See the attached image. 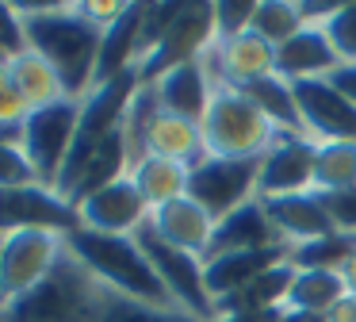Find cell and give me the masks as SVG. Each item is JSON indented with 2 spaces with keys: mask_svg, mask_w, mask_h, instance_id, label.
Returning <instances> with one entry per match:
<instances>
[{
  "mask_svg": "<svg viewBox=\"0 0 356 322\" xmlns=\"http://www.w3.org/2000/svg\"><path fill=\"white\" fill-rule=\"evenodd\" d=\"M295 104H299L302 135L310 142H356V107L330 84V77L318 81H295Z\"/></svg>",
  "mask_w": 356,
  "mask_h": 322,
  "instance_id": "cell-11",
  "label": "cell"
},
{
  "mask_svg": "<svg viewBox=\"0 0 356 322\" xmlns=\"http://www.w3.org/2000/svg\"><path fill=\"white\" fill-rule=\"evenodd\" d=\"M284 311V307H280ZM280 311H238V314H215L207 322H280Z\"/></svg>",
  "mask_w": 356,
  "mask_h": 322,
  "instance_id": "cell-38",
  "label": "cell"
},
{
  "mask_svg": "<svg viewBox=\"0 0 356 322\" xmlns=\"http://www.w3.org/2000/svg\"><path fill=\"white\" fill-rule=\"evenodd\" d=\"M341 299H345V280H341V273H325V268H295V280H291V288H287L284 307H291V311L330 314Z\"/></svg>",
  "mask_w": 356,
  "mask_h": 322,
  "instance_id": "cell-25",
  "label": "cell"
},
{
  "mask_svg": "<svg viewBox=\"0 0 356 322\" xmlns=\"http://www.w3.org/2000/svg\"><path fill=\"white\" fill-rule=\"evenodd\" d=\"M211 8H215V38L226 43V38H238L249 31L257 0H218V4H211Z\"/></svg>",
  "mask_w": 356,
  "mask_h": 322,
  "instance_id": "cell-33",
  "label": "cell"
},
{
  "mask_svg": "<svg viewBox=\"0 0 356 322\" xmlns=\"http://www.w3.org/2000/svg\"><path fill=\"white\" fill-rule=\"evenodd\" d=\"M0 245H4V238H0Z\"/></svg>",
  "mask_w": 356,
  "mask_h": 322,
  "instance_id": "cell-43",
  "label": "cell"
},
{
  "mask_svg": "<svg viewBox=\"0 0 356 322\" xmlns=\"http://www.w3.org/2000/svg\"><path fill=\"white\" fill-rule=\"evenodd\" d=\"M287 245H268V250H241V253H222V257L203 261V280H207L211 299H226L238 288L253 284L257 276H264L268 268L287 261Z\"/></svg>",
  "mask_w": 356,
  "mask_h": 322,
  "instance_id": "cell-16",
  "label": "cell"
},
{
  "mask_svg": "<svg viewBox=\"0 0 356 322\" xmlns=\"http://www.w3.org/2000/svg\"><path fill=\"white\" fill-rule=\"evenodd\" d=\"M142 20H146V4H127V12L104 31L100 61H96V84H104V81H111V77H119V73H127V69L138 66Z\"/></svg>",
  "mask_w": 356,
  "mask_h": 322,
  "instance_id": "cell-22",
  "label": "cell"
},
{
  "mask_svg": "<svg viewBox=\"0 0 356 322\" xmlns=\"http://www.w3.org/2000/svg\"><path fill=\"white\" fill-rule=\"evenodd\" d=\"M24 46L27 43H24V27H19L16 4H0V50L8 54V58H16Z\"/></svg>",
  "mask_w": 356,
  "mask_h": 322,
  "instance_id": "cell-36",
  "label": "cell"
},
{
  "mask_svg": "<svg viewBox=\"0 0 356 322\" xmlns=\"http://www.w3.org/2000/svg\"><path fill=\"white\" fill-rule=\"evenodd\" d=\"M264 211H268L272 227H276L280 242L287 250L302 242H314V238H325V234H337L322 199H318V192H295V196L264 199Z\"/></svg>",
  "mask_w": 356,
  "mask_h": 322,
  "instance_id": "cell-17",
  "label": "cell"
},
{
  "mask_svg": "<svg viewBox=\"0 0 356 322\" xmlns=\"http://www.w3.org/2000/svg\"><path fill=\"white\" fill-rule=\"evenodd\" d=\"M149 227H154L157 238H165L169 245H177L184 253H195V257H207L211 238H215V219L192 196L172 199V204L149 211Z\"/></svg>",
  "mask_w": 356,
  "mask_h": 322,
  "instance_id": "cell-19",
  "label": "cell"
},
{
  "mask_svg": "<svg viewBox=\"0 0 356 322\" xmlns=\"http://www.w3.org/2000/svg\"><path fill=\"white\" fill-rule=\"evenodd\" d=\"M27 50L42 54L58 69L65 92L85 100L96 84L104 27H96L81 4H16Z\"/></svg>",
  "mask_w": 356,
  "mask_h": 322,
  "instance_id": "cell-1",
  "label": "cell"
},
{
  "mask_svg": "<svg viewBox=\"0 0 356 322\" xmlns=\"http://www.w3.org/2000/svg\"><path fill=\"white\" fill-rule=\"evenodd\" d=\"M154 153V158H169L180 161V165L192 169L195 161H203V130L200 123L180 119V115H169L157 107L154 115L146 119V135H142V158Z\"/></svg>",
  "mask_w": 356,
  "mask_h": 322,
  "instance_id": "cell-21",
  "label": "cell"
},
{
  "mask_svg": "<svg viewBox=\"0 0 356 322\" xmlns=\"http://www.w3.org/2000/svg\"><path fill=\"white\" fill-rule=\"evenodd\" d=\"M4 66H8V54H4V50H0V69H4Z\"/></svg>",
  "mask_w": 356,
  "mask_h": 322,
  "instance_id": "cell-42",
  "label": "cell"
},
{
  "mask_svg": "<svg viewBox=\"0 0 356 322\" xmlns=\"http://www.w3.org/2000/svg\"><path fill=\"white\" fill-rule=\"evenodd\" d=\"M207 158H264L280 130L241 89L215 84L211 107L200 123Z\"/></svg>",
  "mask_w": 356,
  "mask_h": 322,
  "instance_id": "cell-4",
  "label": "cell"
},
{
  "mask_svg": "<svg viewBox=\"0 0 356 322\" xmlns=\"http://www.w3.org/2000/svg\"><path fill=\"white\" fill-rule=\"evenodd\" d=\"M65 245L77 253L81 261L88 265V273L111 288L115 296L127 299H142V303L154 307H177L165 291L161 276L154 273L149 257L142 253L138 238H123V234H96V230L77 227L73 234H65Z\"/></svg>",
  "mask_w": 356,
  "mask_h": 322,
  "instance_id": "cell-3",
  "label": "cell"
},
{
  "mask_svg": "<svg viewBox=\"0 0 356 322\" xmlns=\"http://www.w3.org/2000/svg\"><path fill=\"white\" fill-rule=\"evenodd\" d=\"M77 219L85 230H96V234L131 238L149 222V207H146V199L138 196L131 176H123V181H115V184H108V188L92 192L88 199H81Z\"/></svg>",
  "mask_w": 356,
  "mask_h": 322,
  "instance_id": "cell-14",
  "label": "cell"
},
{
  "mask_svg": "<svg viewBox=\"0 0 356 322\" xmlns=\"http://www.w3.org/2000/svg\"><path fill=\"white\" fill-rule=\"evenodd\" d=\"M337 66H341V58L333 54L322 23H314V20H310L295 38H287L284 46H276V73L284 77L287 84L330 77Z\"/></svg>",
  "mask_w": 356,
  "mask_h": 322,
  "instance_id": "cell-18",
  "label": "cell"
},
{
  "mask_svg": "<svg viewBox=\"0 0 356 322\" xmlns=\"http://www.w3.org/2000/svg\"><path fill=\"white\" fill-rule=\"evenodd\" d=\"M77 123H81V100L77 96H65V100H58V104L35 107V112L24 119L19 150L27 153L39 184H50V188H54L58 173H62L65 158H70Z\"/></svg>",
  "mask_w": 356,
  "mask_h": 322,
  "instance_id": "cell-6",
  "label": "cell"
},
{
  "mask_svg": "<svg viewBox=\"0 0 356 322\" xmlns=\"http://www.w3.org/2000/svg\"><path fill=\"white\" fill-rule=\"evenodd\" d=\"M318 23H322L341 66H356V0L353 4H333L325 12V20H318Z\"/></svg>",
  "mask_w": 356,
  "mask_h": 322,
  "instance_id": "cell-31",
  "label": "cell"
},
{
  "mask_svg": "<svg viewBox=\"0 0 356 322\" xmlns=\"http://www.w3.org/2000/svg\"><path fill=\"white\" fill-rule=\"evenodd\" d=\"M96 322H200V319L180 311V307H154V303L127 299V296H115V291H111Z\"/></svg>",
  "mask_w": 356,
  "mask_h": 322,
  "instance_id": "cell-30",
  "label": "cell"
},
{
  "mask_svg": "<svg viewBox=\"0 0 356 322\" xmlns=\"http://www.w3.org/2000/svg\"><path fill=\"white\" fill-rule=\"evenodd\" d=\"M65 253V234L54 230H16L0 245V307L27 296Z\"/></svg>",
  "mask_w": 356,
  "mask_h": 322,
  "instance_id": "cell-8",
  "label": "cell"
},
{
  "mask_svg": "<svg viewBox=\"0 0 356 322\" xmlns=\"http://www.w3.org/2000/svg\"><path fill=\"white\" fill-rule=\"evenodd\" d=\"M356 250V238L348 234H325V238H314V242H302V245H291L287 261L295 268H325V273H341V265L348 261V253Z\"/></svg>",
  "mask_w": 356,
  "mask_h": 322,
  "instance_id": "cell-29",
  "label": "cell"
},
{
  "mask_svg": "<svg viewBox=\"0 0 356 322\" xmlns=\"http://www.w3.org/2000/svg\"><path fill=\"white\" fill-rule=\"evenodd\" d=\"M35 181L39 176H35L27 153L16 142H0V188H8V184H35Z\"/></svg>",
  "mask_w": 356,
  "mask_h": 322,
  "instance_id": "cell-35",
  "label": "cell"
},
{
  "mask_svg": "<svg viewBox=\"0 0 356 322\" xmlns=\"http://www.w3.org/2000/svg\"><path fill=\"white\" fill-rule=\"evenodd\" d=\"M330 84L356 107V66H337V69L330 73Z\"/></svg>",
  "mask_w": 356,
  "mask_h": 322,
  "instance_id": "cell-37",
  "label": "cell"
},
{
  "mask_svg": "<svg viewBox=\"0 0 356 322\" xmlns=\"http://www.w3.org/2000/svg\"><path fill=\"white\" fill-rule=\"evenodd\" d=\"M149 89H154L161 112L203 123V115H207V107H211V96H215V77H211L207 61L195 58V61H184V66L161 73Z\"/></svg>",
  "mask_w": 356,
  "mask_h": 322,
  "instance_id": "cell-15",
  "label": "cell"
},
{
  "mask_svg": "<svg viewBox=\"0 0 356 322\" xmlns=\"http://www.w3.org/2000/svg\"><path fill=\"white\" fill-rule=\"evenodd\" d=\"M31 115L27 100L19 96L16 81L8 77V66L0 69V142H16L24 138V119Z\"/></svg>",
  "mask_w": 356,
  "mask_h": 322,
  "instance_id": "cell-32",
  "label": "cell"
},
{
  "mask_svg": "<svg viewBox=\"0 0 356 322\" xmlns=\"http://www.w3.org/2000/svg\"><path fill=\"white\" fill-rule=\"evenodd\" d=\"M268 245H284V242H280L268 211H264V199L257 196V199H249L245 207H238V211H230L226 219L215 222V238H211L207 257L241 253V250H268Z\"/></svg>",
  "mask_w": 356,
  "mask_h": 322,
  "instance_id": "cell-20",
  "label": "cell"
},
{
  "mask_svg": "<svg viewBox=\"0 0 356 322\" xmlns=\"http://www.w3.org/2000/svg\"><path fill=\"white\" fill-rule=\"evenodd\" d=\"M307 4L299 0H257V12L249 31L261 35L268 46H284L287 38H295L302 27H307Z\"/></svg>",
  "mask_w": 356,
  "mask_h": 322,
  "instance_id": "cell-27",
  "label": "cell"
},
{
  "mask_svg": "<svg viewBox=\"0 0 356 322\" xmlns=\"http://www.w3.org/2000/svg\"><path fill=\"white\" fill-rule=\"evenodd\" d=\"M215 43V8L211 4H177L169 15V23L161 27L157 43L146 50V58L138 61V81L154 84L161 73L184 66V61H195L211 50Z\"/></svg>",
  "mask_w": 356,
  "mask_h": 322,
  "instance_id": "cell-5",
  "label": "cell"
},
{
  "mask_svg": "<svg viewBox=\"0 0 356 322\" xmlns=\"http://www.w3.org/2000/svg\"><path fill=\"white\" fill-rule=\"evenodd\" d=\"M341 280H345V291H348V296H356V250L348 253V261L341 265Z\"/></svg>",
  "mask_w": 356,
  "mask_h": 322,
  "instance_id": "cell-41",
  "label": "cell"
},
{
  "mask_svg": "<svg viewBox=\"0 0 356 322\" xmlns=\"http://www.w3.org/2000/svg\"><path fill=\"white\" fill-rule=\"evenodd\" d=\"M314 153H318V142H310L307 135H280L261 158L257 196L276 199V196L310 192L314 188Z\"/></svg>",
  "mask_w": 356,
  "mask_h": 322,
  "instance_id": "cell-12",
  "label": "cell"
},
{
  "mask_svg": "<svg viewBox=\"0 0 356 322\" xmlns=\"http://www.w3.org/2000/svg\"><path fill=\"white\" fill-rule=\"evenodd\" d=\"M280 322H330V319L318 314V311H291V307H284V311H280Z\"/></svg>",
  "mask_w": 356,
  "mask_h": 322,
  "instance_id": "cell-40",
  "label": "cell"
},
{
  "mask_svg": "<svg viewBox=\"0 0 356 322\" xmlns=\"http://www.w3.org/2000/svg\"><path fill=\"white\" fill-rule=\"evenodd\" d=\"M127 176L134 181V188H138V196L146 199L149 211H157V207H165V204H172V199H184V196H188L192 169L180 165V161H169V158H154V153H146V158L134 161Z\"/></svg>",
  "mask_w": 356,
  "mask_h": 322,
  "instance_id": "cell-23",
  "label": "cell"
},
{
  "mask_svg": "<svg viewBox=\"0 0 356 322\" xmlns=\"http://www.w3.org/2000/svg\"><path fill=\"white\" fill-rule=\"evenodd\" d=\"M134 238H138L142 253L149 257L154 273L161 276V284H165L172 303H177L180 311L195 314L200 322L215 319V299L207 296V280H203V257L184 253V250H177V245H169L165 238H157L149 222Z\"/></svg>",
  "mask_w": 356,
  "mask_h": 322,
  "instance_id": "cell-7",
  "label": "cell"
},
{
  "mask_svg": "<svg viewBox=\"0 0 356 322\" xmlns=\"http://www.w3.org/2000/svg\"><path fill=\"white\" fill-rule=\"evenodd\" d=\"M322 207L330 215L333 230L337 234H348L356 238V188H345V192H322Z\"/></svg>",
  "mask_w": 356,
  "mask_h": 322,
  "instance_id": "cell-34",
  "label": "cell"
},
{
  "mask_svg": "<svg viewBox=\"0 0 356 322\" xmlns=\"http://www.w3.org/2000/svg\"><path fill=\"white\" fill-rule=\"evenodd\" d=\"M203 61H207L215 84H230V89H249L264 77H276V46H268L253 31L226 38V43L215 38L211 50L203 54Z\"/></svg>",
  "mask_w": 356,
  "mask_h": 322,
  "instance_id": "cell-13",
  "label": "cell"
},
{
  "mask_svg": "<svg viewBox=\"0 0 356 322\" xmlns=\"http://www.w3.org/2000/svg\"><path fill=\"white\" fill-rule=\"evenodd\" d=\"M111 288H104L88 265L65 245L58 265L27 296L0 307V322H96Z\"/></svg>",
  "mask_w": 356,
  "mask_h": 322,
  "instance_id": "cell-2",
  "label": "cell"
},
{
  "mask_svg": "<svg viewBox=\"0 0 356 322\" xmlns=\"http://www.w3.org/2000/svg\"><path fill=\"white\" fill-rule=\"evenodd\" d=\"M249 100H253L257 107H261L264 115H268V123L280 130V135H302V119H299V104H295V92L291 84L284 81V77H264V81L249 84V89H241Z\"/></svg>",
  "mask_w": 356,
  "mask_h": 322,
  "instance_id": "cell-26",
  "label": "cell"
},
{
  "mask_svg": "<svg viewBox=\"0 0 356 322\" xmlns=\"http://www.w3.org/2000/svg\"><path fill=\"white\" fill-rule=\"evenodd\" d=\"M257 169L261 158H203L192 165L188 196L218 222L257 199Z\"/></svg>",
  "mask_w": 356,
  "mask_h": 322,
  "instance_id": "cell-9",
  "label": "cell"
},
{
  "mask_svg": "<svg viewBox=\"0 0 356 322\" xmlns=\"http://www.w3.org/2000/svg\"><path fill=\"white\" fill-rule=\"evenodd\" d=\"M356 188V142H322L314 153V188L310 192H345Z\"/></svg>",
  "mask_w": 356,
  "mask_h": 322,
  "instance_id": "cell-28",
  "label": "cell"
},
{
  "mask_svg": "<svg viewBox=\"0 0 356 322\" xmlns=\"http://www.w3.org/2000/svg\"><path fill=\"white\" fill-rule=\"evenodd\" d=\"M81 227L77 207L65 196H58L50 184H8L0 188V238L16 230H54L73 234Z\"/></svg>",
  "mask_w": 356,
  "mask_h": 322,
  "instance_id": "cell-10",
  "label": "cell"
},
{
  "mask_svg": "<svg viewBox=\"0 0 356 322\" xmlns=\"http://www.w3.org/2000/svg\"><path fill=\"white\" fill-rule=\"evenodd\" d=\"M8 77L16 81L19 96L27 100V107H47V104H58V100H65L70 92H65L62 77H58V69L50 66L42 54L35 50H19L16 58H8Z\"/></svg>",
  "mask_w": 356,
  "mask_h": 322,
  "instance_id": "cell-24",
  "label": "cell"
},
{
  "mask_svg": "<svg viewBox=\"0 0 356 322\" xmlns=\"http://www.w3.org/2000/svg\"><path fill=\"white\" fill-rule=\"evenodd\" d=\"M325 319H330V322H356V296H348V291H345V299H341Z\"/></svg>",
  "mask_w": 356,
  "mask_h": 322,
  "instance_id": "cell-39",
  "label": "cell"
}]
</instances>
